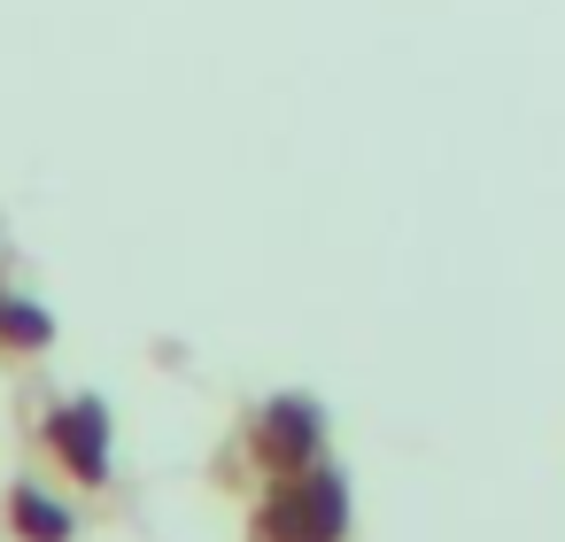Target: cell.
<instances>
[{
    "mask_svg": "<svg viewBox=\"0 0 565 542\" xmlns=\"http://www.w3.org/2000/svg\"><path fill=\"white\" fill-rule=\"evenodd\" d=\"M47 442L78 480H109V418H102V403H63Z\"/></svg>",
    "mask_w": 565,
    "mask_h": 542,
    "instance_id": "7a4b0ae2",
    "label": "cell"
},
{
    "mask_svg": "<svg viewBox=\"0 0 565 542\" xmlns=\"http://www.w3.org/2000/svg\"><path fill=\"white\" fill-rule=\"evenodd\" d=\"M256 457L279 465V472L318 465V411H310V403H271L264 426H256Z\"/></svg>",
    "mask_w": 565,
    "mask_h": 542,
    "instance_id": "3957f363",
    "label": "cell"
},
{
    "mask_svg": "<svg viewBox=\"0 0 565 542\" xmlns=\"http://www.w3.org/2000/svg\"><path fill=\"white\" fill-rule=\"evenodd\" d=\"M9 527H17L24 542H71V511L47 503L40 488H17V496H9Z\"/></svg>",
    "mask_w": 565,
    "mask_h": 542,
    "instance_id": "277c9868",
    "label": "cell"
},
{
    "mask_svg": "<svg viewBox=\"0 0 565 542\" xmlns=\"http://www.w3.org/2000/svg\"><path fill=\"white\" fill-rule=\"evenodd\" d=\"M341 488L318 472V465H302V472H287L271 496H264V511H256V542H341Z\"/></svg>",
    "mask_w": 565,
    "mask_h": 542,
    "instance_id": "6da1fadb",
    "label": "cell"
},
{
    "mask_svg": "<svg viewBox=\"0 0 565 542\" xmlns=\"http://www.w3.org/2000/svg\"><path fill=\"white\" fill-rule=\"evenodd\" d=\"M0 341H17V349H40L47 341V318L32 302H0Z\"/></svg>",
    "mask_w": 565,
    "mask_h": 542,
    "instance_id": "5b68a950",
    "label": "cell"
}]
</instances>
